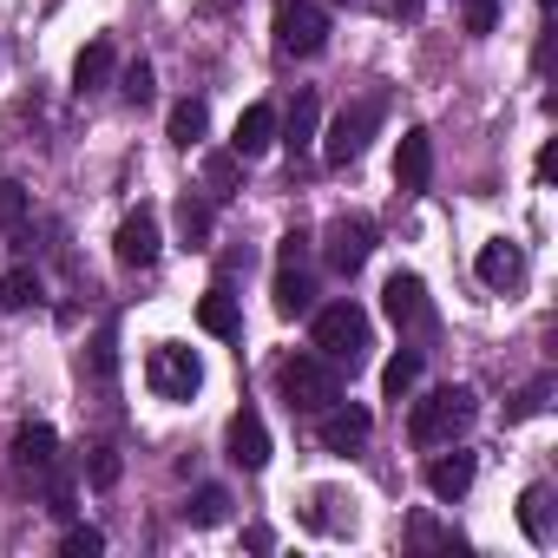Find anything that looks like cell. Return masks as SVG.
I'll use <instances>...</instances> for the list:
<instances>
[{"instance_id": "cell-7", "label": "cell", "mask_w": 558, "mask_h": 558, "mask_svg": "<svg viewBox=\"0 0 558 558\" xmlns=\"http://www.w3.org/2000/svg\"><path fill=\"white\" fill-rule=\"evenodd\" d=\"M381 112H388V99H381V93H368V99L342 106V112H336V125H329V138H323V158H329V165H355V158L368 151V138H375V125H381Z\"/></svg>"}, {"instance_id": "cell-17", "label": "cell", "mask_w": 558, "mask_h": 558, "mask_svg": "<svg viewBox=\"0 0 558 558\" xmlns=\"http://www.w3.org/2000/svg\"><path fill=\"white\" fill-rule=\"evenodd\" d=\"M158 243H165V236H158V210L138 204V210L119 223V243H112V250H119L125 269H151V263H158Z\"/></svg>"}, {"instance_id": "cell-9", "label": "cell", "mask_w": 558, "mask_h": 558, "mask_svg": "<svg viewBox=\"0 0 558 558\" xmlns=\"http://www.w3.org/2000/svg\"><path fill=\"white\" fill-rule=\"evenodd\" d=\"M323 256H329V269H336V276H355V269L375 256V217H362V210H355V217H336V223H329Z\"/></svg>"}, {"instance_id": "cell-22", "label": "cell", "mask_w": 558, "mask_h": 558, "mask_svg": "<svg viewBox=\"0 0 558 558\" xmlns=\"http://www.w3.org/2000/svg\"><path fill=\"white\" fill-rule=\"evenodd\" d=\"M112 66H119L112 40H93V47H80V60H73V93H80V99H86V93H99V86L112 80Z\"/></svg>"}, {"instance_id": "cell-2", "label": "cell", "mask_w": 558, "mask_h": 558, "mask_svg": "<svg viewBox=\"0 0 558 558\" xmlns=\"http://www.w3.org/2000/svg\"><path fill=\"white\" fill-rule=\"evenodd\" d=\"M368 349H375V323H368V310H362L355 296L316 310V355H323V362H336V368L355 375V368L368 362Z\"/></svg>"}, {"instance_id": "cell-13", "label": "cell", "mask_w": 558, "mask_h": 558, "mask_svg": "<svg viewBox=\"0 0 558 558\" xmlns=\"http://www.w3.org/2000/svg\"><path fill=\"white\" fill-rule=\"evenodd\" d=\"M223 453H230L243 473H263V466H269V427H263L256 408H236V414H230V427H223Z\"/></svg>"}, {"instance_id": "cell-25", "label": "cell", "mask_w": 558, "mask_h": 558, "mask_svg": "<svg viewBox=\"0 0 558 558\" xmlns=\"http://www.w3.org/2000/svg\"><path fill=\"white\" fill-rule=\"evenodd\" d=\"M204 132H210V106H204V99H178V106H171V145L191 151Z\"/></svg>"}, {"instance_id": "cell-34", "label": "cell", "mask_w": 558, "mask_h": 558, "mask_svg": "<svg viewBox=\"0 0 558 558\" xmlns=\"http://www.w3.org/2000/svg\"><path fill=\"white\" fill-rule=\"evenodd\" d=\"M493 27H499V0H466V34L486 40Z\"/></svg>"}, {"instance_id": "cell-35", "label": "cell", "mask_w": 558, "mask_h": 558, "mask_svg": "<svg viewBox=\"0 0 558 558\" xmlns=\"http://www.w3.org/2000/svg\"><path fill=\"white\" fill-rule=\"evenodd\" d=\"M408 532H414V545H447V551H460V538H453V532H447V525H434V519H427V512H421V519H414V525H408Z\"/></svg>"}, {"instance_id": "cell-3", "label": "cell", "mask_w": 558, "mask_h": 558, "mask_svg": "<svg viewBox=\"0 0 558 558\" xmlns=\"http://www.w3.org/2000/svg\"><path fill=\"white\" fill-rule=\"evenodd\" d=\"M276 395H283L290 414H323L342 401V368L323 355H283L276 362Z\"/></svg>"}, {"instance_id": "cell-12", "label": "cell", "mask_w": 558, "mask_h": 558, "mask_svg": "<svg viewBox=\"0 0 558 558\" xmlns=\"http://www.w3.org/2000/svg\"><path fill=\"white\" fill-rule=\"evenodd\" d=\"M355 493H342V486H310V499H303V525L310 532H323V538H349L355 532Z\"/></svg>"}, {"instance_id": "cell-4", "label": "cell", "mask_w": 558, "mask_h": 558, "mask_svg": "<svg viewBox=\"0 0 558 558\" xmlns=\"http://www.w3.org/2000/svg\"><path fill=\"white\" fill-rule=\"evenodd\" d=\"M276 316H310L316 310V276H310V230H290L276 243V276H269Z\"/></svg>"}, {"instance_id": "cell-24", "label": "cell", "mask_w": 558, "mask_h": 558, "mask_svg": "<svg viewBox=\"0 0 558 558\" xmlns=\"http://www.w3.org/2000/svg\"><path fill=\"white\" fill-rule=\"evenodd\" d=\"M519 525L532 545H551V486H525L519 493Z\"/></svg>"}, {"instance_id": "cell-37", "label": "cell", "mask_w": 558, "mask_h": 558, "mask_svg": "<svg viewBox=\"0 0 558 558\" xmlns=\"http://www.w3.org/2000/svg\"><path fill=\"white\" fill-rule=\"evenodd\" d=\"M223 8H230V0H204V14H223Z\"/></svg>"}, {"instance_id": "cell-32", "label": "cell", "mask_w": 558, "mask_h": 558, "mask_svg": "<svg viewBox=\"0 0 558 558\" xmlns=\"http://www.w3.org/2000/svg\"><path fill=\"white\" fill-rule=\"evenodd\" d=\"M86 480H93L99 493H106V486H119V447H106V440H99V447H86Z\"/></svg>"}, {"instance_id": "cell-5", "label": "cell", "mask_w": 558, "mask_h": 558, "mask_svg": "<svg viewBox=\"0 0 558 558\" xmlns=\"http://www.w3.org/2000/svg\"><path fill=\"white\" fill-rule=\"evenodd\" d=\"M145 388H151L158 401H191V395L204 388V362H197V349H184V342H158V349L145 355Z\"/></svg>"}, {"instance_id": "cell-8", "label": "cell", "mask_w": 558, "mask_h": 558, "mask_svg": "<svg viewBox=\"0 0 558 558\" xmlns=\"http://www.w3.org/2000/svg\"><path fill=\"white\" fill-rule=\"evenodd\" d=\"M381 310H388V323L401 336H427L434 329V296H427V283H421L414 269H395L388 283H381Z\"/></svg>"}, {"instance_id": "cell-21", "label": "cell", "mask_w": 558, "mask_h": 558, "mask_svg": "<svg viewBox=\"0 0 558 558\" xmlns=\"http://www.w3.org/2000/svg\"><path fill=\"white\" fill-rule=\"evenodd\" d=\"M276 145V112L269 106H243V119H236V132H230V151L236 158H263Z\"/></svg>"}, {"instance_id": "cell-29", "label": "cell", "mask_w": 558, "mask_h": 558, "mask_svg": "<svg viewBox=\"0 0 558 558\" xmlns=\"http://www.w3.org/2000/svg\"><path fill=\"white\" fill-rule=\"evenodd\" d=\"M236 191H243V171H236V151H230V158H210V165H204V197H210V204H230Z\"/></svg>"}, {"instance_id": "cell-6", "label": "cell", "mask_w": 558, "mask_h": 558, "mask_svg": "<svg viewBox=\"0 0 558 558\" xmlns=\"http://www.w3.org/2000/svg\"><path fill=\"white\" fill-rule=\"evenodd\" d=\"M323 47H329V14H323V0H283V8H276V53L316 60Z\"/></svg>"}, {"instance_id": "cell-36", "label": "cell", "mask_w": 558, "mask_h": 558, "mask_svg": "<svg viewBox=\"0 0 558 558\" xmlns=\"http://www.w3.org/2000/svg\"><path fill=\"white\" fill-rule=\"evenodd\" d=\"M545 395H551V381H532V388H525V395L512 401V421H532V414L545 408Z\"/></svg>"}, {"instance_id": "cell-19", "label": "cell", "mask_w": 558, "mask_h": 558, "mask_svg": "<svg viewBox=\"0 0 558 558\" xmlns=\"http://www.w3.org/2000/svg\"><path fill=\"white\" fill-rule=\"evenodd\" d=\"M276 132H283V145H290V151H310V145H316V132H323V99L303 86V93L290 99V112H283V125H276Z\"/></svg>"}, {"instance_id": "cell-30", "label": "cell", "mask_w": 558, "mask_h": 558, "mask_svg": "<svg viewBox=\"0 0 558 558\" xmlns=\"http://www.w3.org/2000/svg\"><path fill=\"white\" fill-rule=\"evenodd\" d=\"M184 519H191V525H223V519H230V493H223V486H197L191 506H184Z\"/></svg>"}, {"instance_id": "cell-27", "label": "cell", "mask_w": 558, "mask_h": 558, "mask_svg": "<svg viewBox=\"0 0 558 558\" xmlns=\"http://www.w3.org/2000/svg\"><path fill=\"white\" fill-rule=\"evenodd\" d=\"M34 303H40V276L34 269H8V276H0V316L34 310Z\"/></svg>"}, {"instance_id": "cell-16", "label": "cell", "mask_w": 558, "mask_h": 558, "mask_svg": "<svg viewBox=\"0 0 558 558\" xmlns=\"http://www.w3.org/2000/svg\"><path fill=\"white\" fill-rule=\"evenodd\" d=\"M395 184H401L408 197H421V191L434 184V138H427L421 125H408L401 145H395Z\"/></svg>"}, {"instance_id": "cell-14", "label": "cell", "mask_w": 558, "mask_h": 558, "mask_svg": "<svg viewBox=\"0 0 558 558\" xmlns=\"http://www.w3.org/2000/svg\"><path fill=\"white\" fill-rule=\"evenodd\" d=\"M473 269H480V283H486V290H499V296H512V290L525 283V250H519L512 236H493V243H480V256H473Z\"/></svg>"}, {"instance_id": "cell-11", "label": "cell", "mask_w": 558, "mask_h": 558, "mask_svg": "<svg viewBox=\"0 0 558 558\" xmlns=\"http://www.w3.org/2000/svg\"><path fill=\"white\" fill-rule=\"evenodd\" d=\"M60 466H66V460H60V434H53L47 421H27V427L14 434V473L34 480V486H47Z\"/></svg>"}, {"instance_id": "cell-33", "label": "cell", "mask_w": 558, "mask_h": 558, "mask_svg": "<svg viewBox=\"0 0 558 558\" xmlns=\"http://www.w3.org/2000/svg\"><path fill=\"white\" fill-rule=\"evenodd\" d=\"M60 551H66V558H99V551H106V532H99V525H66Z\"/></svg>"}, {"instance_id": "cell-10", "label": "cell", "mask_w": 558, "mask_h": 558, "mask_svg": "<svg viewBox=\"0 0 558 558\" xmlns=\"http://www.w3.org/2000/svg\"><path fill=\"white\" fill-rule=\"evenodd\" d=\"M368 434H375V414H368L362 401H336V408L316 414V440H323L329 453H362Z\"/></svg>"}, {"instance_id": "cell-31", "label": "cell", "mask_w": 558, "mask_h": 558, "mask_svg": "<svg viewBox=\"0 0 558 558\" xmlns=\"http://www.w3.org/2000/svg\"><path fill=\"white\" fill-rule=\"evenodd\" d=\"M119 93H125V106H138V112H145V106L158 99V73H151L145 60H132V66L119 73Z\"/></svg>"}, {"instance_id": "cell-26", "label": "cell", "mask_w": 558, "mask_h": 558, "mask_svg": "<svg viewBox=\"0 0 558 558\" xmlns=\"http://www.w3.org/2000/svg\"><path fill=\"white\" fill-rule=\"evenodd\" d=\"M414 381H421V349H401V355H395V362L381 368V395H388V401L401 408V401L414 395Z\"/></svg>"}, {"instance_id": "cell-15", "label": "cell", "mask_w": 558, "mask_h": 558, "mask_svg": "<svg viewBox=\"0 0 558 558\" xmlns=\"http://www.w3.org/2000/svg\"><path fill=\"white\" fill-rule=\"evenodd\" d=\"M473 466H480V460H473L460 440H453V447H440V453L427 460V493H434L440 506H460V499H466V486H473Z\"/></svg>"}, {"instance_id": "cell-18", "label": "cell", "mask_w": 558, "mask_h": 558, "mask_svg": "<svg viewBox=\"0 0 558 558\" xmlns=\"http://www.w3.org/2000/svg\"><path fill=\"white\" fill-rule=\"evenodd\" d=\"M86 381H93L99 401L119 395V323H112V316L99 323V336H93V349H86Z\"/></svg>"}, {"instance_id": "cell-20", "label": "cell", "mask_w": 558, "mask_h": 558, "mask_svg": "<svg viewBox=\"0 0 558 558\" xmlns=\"http://www.w3.org/2000/svg\"><path fill=\"white\" fill-rule=\"evenodd\" d=\"M197 323L217 336V342H236L243 336V316H236V296H230V283L217 276V283L204 290V303H197Z\"/></svg>"}, {"instance_id": "cell-28", "label": "cell", "mask_w": 558, "mask_h": 558, "mask_svg": "<svg viewBox=\"0 0 558 558\" xmlns=\"http://www.w3.org/2000/svg\"><path fill=\"white\" fill-rule=\"evenodd\" d=\"M27 217H34V197H27V184L0 178V230H8V236H21V230H27Z\"/></svg>"}, {"instance_id": "cell-38", "label": "cell", "mask_w": 558, "mask_h": 558, "mask_svg": "<svg viewBox=\"0 0 558 558\" xmlns=\"http://www.w3.org/2000/svg\"><path fill=\"white\" fill-rule=\"evenodd\" d=\"M538 8H551V0H538Z\"/></svg>"}, {"instance_id": "cell-23", "label": "cell", "mask_w": 558, "mask_h": 558, "mask_svg": "<svg viewBox=\"0 0 558 558\" xmlns=\"http://www.w3.org/2000/svg\"><path fill=\"white\" fill-rule=\"evenodd\" d=\"M210 223H217L210 197L184 191V197H178V243H184V250H204V243H210Z\"/></svg>"}, {"instance_id": "cell-1", "label": "cell", "mask_w": 558, "mask_h": 558, "mask_svg": "<svg viewBox=\"0 0 558 558\" xmlns=\"http://www.w3.org/2000/svg\"><path fill=\"white\" fill-rule=\"evenodd\" d=\"M473 421H480V395H473V388H434V395L414 401L408 440H414V447H453V440H466Z\"/></svg>"}]
</instances>
